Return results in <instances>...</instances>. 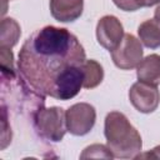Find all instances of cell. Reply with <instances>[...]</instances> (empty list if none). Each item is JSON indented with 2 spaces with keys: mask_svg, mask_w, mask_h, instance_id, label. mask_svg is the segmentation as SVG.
<instances>
[{
  "mask_svg": "<svg viewBox=\"0 0 160 160\" xmlns=\"http://www.w3.org/2000/svg\"><path fill=\"white\" fill-rule=\"evenodd\" d=\"M142 48L140 41L131 34H125L120 44L111 50L114 64L122 70H131L136 68L142 60Z\"/></svg>",
  "mask_w": 160,
  "mask_h": 160,
  "instance_id": "obj_5",
  "label": "cell"
},
{
  "mask_svg": "<svg viewBox=\"0 0 160 160\" xmlns=\"http://www.w3.org/2000/svg\"><path fill=\"white\" fill-rule=\"evenodd\" d=\"M85 60L78 38L68 29L50 25L25 40L19 52L18 70L34 92L69 100L84 85Z\"/></svg>",
  "mask_w": 160,
  "mask_h": 160,
  "instance_id": "obj_1",
  "label": "cell"
},
{
  "mask_svg": "<svg viewBox=\"0 0 160 160\" xmlns=\"http://www.w3.org/2000/svg\"><path fill=\"white\" fill-rule=\"evenodd\" d=\"M21 35L20 25L12 18H4L0 22V48L11 49Z\"/></svg>",
  "mask_w": 160,
  "mask_h": 160,
  "instance_id": "obj_11",
  "label": "cell"
},
{
  "mask_svg": "<svg viewBox=\"0 0 160 160\" xmlns=\"http://www.w3.org/2000/svg\"><path fill=\"white\" fill-rule=\"evenodd\" d=\"M81 159H88V158H104V159H112L114 155L109 150L108 146L101 145V144H94L88 146L82 154L80 155Z\"/></svg>",
  "mask_w": 160,
  "mask_h": 160,
  "instance_id": "obj_14",
  "label": "cell"
},
{
  "mask_svg": "<svg viewBox=\"0 0 160 160\" xmlns=\"http://www.w3.org/2000/svg\"><path fill=\"white\" fill-rule=\"evenodd\" d=\"M124 38V29L120 20L112 15L102 16L96 25V39L98 42L108 49L114 50Z\"/></svg>",
  "mask_w": 160,
  "mask_h": 160,
  "instance_id": "obj_7",
  "label": "cell"
},
{
  "mask_svg": "<svg viewBox=\"0 0 160 160\" xmlns=\"http://www.w3.org/2000/svg\"><path fill=\"white\" fill-rule=\"evenodd\" d=\"M160 159V145L154 148L152 150L148 151V152H144V154H139L136 156V159Z\"/></svg>",
  "mask_w": 160,
  "mask_h": 160,
  "instance_id": "obj_16",
  "label": "cell"
},
{
  "mask_svg": "<svg viewBox=\"0 0 160 160\" xmlns=\"http://www.w3.org/2000/svg\"><path fill=\"white\" fill-rule=\"evenodd\" d=\"M34 125L39 135L46 140L58 142L68 131L65 111L61 108H39L34 114Z\"/></svg>",
  "mask_w": 160,
  "mask_h": 160,
  "instance_id": "obj_3",
  "label": "cell"
},
{
  "mask_svg": "<svg viewBox=\"0 0 160 160\" xmlns=\"http://www.w3.org/2000/svg\"><path fill=\"white\" fill-rule=\"evenodd\" d=\"M84 0H50L52 18L61 22L75 21L82 14Z\"/></svg>",
  "mask_w": 160,
  "mask_h": 160,
  "instance_id": "obj_8",
  "label": "cell"
},
{
  "mask_svg": "<svg viewBox=\"0 0 160 160\" xmlns=\"http://www.w3.org/2000/svg\"><path fill=\"white\" fill-rule=\"evenodd\" d=\"M84 70V88L92 89L96 88L104 79L102 66L95 60H85L82 64Z\"/></svg>",
  "mask_w": 160,
  "mask_h": 160,
  "instance_id": "obj_12",
  "label": "cell"
},
{
  "mask_svg": "<svg viewBox=\"0 0 160 160\" xmlns=\"http://www.w3.org/2000/svg\"><path fill=\"white\" fill-rule=\"evenodd\" d=\"M129 99L132 106L144 114L156 110L160 102V91L158 85L148 84L144 81L135 82L129 90Z\"/></svg>",
  "mask_w": 160,
  "mask_h": 160,
  "instance_id": "obj_6",
  "label": "cell"
},
{
  "mask_svg": "<svg viewBox=\"0 0 160 160\" xmlns=\"http://www.w3.org/2000/svg\"><path fill=\"white\" fill-rule=\"evenodd\" d=\"M104 132L108 148L114 158L136 159L140 154L141 136L122 112L111 111L106 115Z\"/></svg>",
  "mask_w": 160,
  "mask_h": 160,
  "instance_id": "obj_2",
  "label": "cell"
},
{
  "mask_svg": "<svg viewBox=\"0 0 160 160\" xmlns=\"http://www.w3.org/2000/svg\"><path fill=\"white\" fill-rule=\"evenodd\" d=\"M139 39L146 48L156 49L160 46V21L149 19L141 22L138 28Z\"/></svg>",
  "mask_w": 160,
  "mask_h": 160,
  "instance_id": "obj_10",
  "label": "cell"
},
{
  "mask_svg": "<svg viewBox=\"0 0 160 160\" xmlns=\"http://www.w3.org/2000/svg\"><path fill=\"white\" fill-rule=\"evenodd\" d=\"M136 68V76L139 81L152 85H158L160 82V55L151 54L146 56Z\"/></svg>",
  "mask_w": 160,
  "mask_h": 160,
  "instance_id": "obj_9",
  "label": "cell"
},
{
  "mask_svg": "<svg viewBox=\"0 0 160 160\" xmlns=\"http://www.w3.org/2000/svg\"><path fill=\"white\" fill-rule=\"evenodd\" d=\"M68 131L76 136L86 135L95 125V108L88 102H78L65 111Z\"/></svg>",
  "mask_w": 160,
  "mask_h": 160,
  "instance_id": "obj_4",
  "label": "cell"
},
{
  "mask_svg": "<svg viewBox=\"0 0 160 160\" xmlns=\"http://www.w3.org/2000/svg\"><path fill=\"white\" fill-rule=\"evenodd\" d=\"M112 1L119 9L124 11H135L140 8L152 6L160 2V0H112Z\"/></svg>",
  "mask_w": 160,
  "mask_h": 160,
  "instance_id": "obj_13",
  "label": "cell"
},
{
  "mask_svg": "<svg viewBox=\"0 0 160 160\" xmlns=\"http://www.w3.org/2000/svg\"><path fill=\"white\" fill-rule=\"evenodd\" d=\"M6 1H9V0H2L4 5H2V11H1V15H4V14L6 12V5H5V2H6Z\"/></svg>",
  "mask_w": 160,
  "mask_h": 160,
  "instance_id": "obj_18",
  "label": "cell"
},
{
  "mask_svg": "<svg viewBox=\"0 0 160 160\" xmlns=\"http://www.w3.org/2000/svg\"><path fill=\"white\" fill-rule=\"evenodd\" d=\"M154 16H155V19L156 20H159L160 21V5L156 8V10H155V14H154Z\"/></svg>",
  "mask_w": 160,
  "mask_h": 160,
  "instance_id": "obj_17",
  "label": "cell"
},
{
  "mask_svg": "<svg viewBox=\"0 0 160 160\" xmlns=\"http://www.w3.org/2000/svg\"><path fill=\"white\" fill-rule=\"evenodd\" d=\"M0 62H1V70L2 75L9 74L11 78L14 76V56L10 49L8 48H0Z\"/></svg>",
  "mask_w": 160,
  "mask_h": 160,
  "instance_id": "obj_15",
  "label": "cell"
}]
</instances>
